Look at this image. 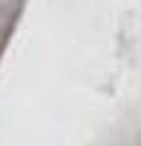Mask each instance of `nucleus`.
<instances>
[]
</instances>
